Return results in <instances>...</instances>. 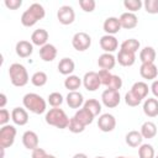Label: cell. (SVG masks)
<instances>
[{
  "mask_svg": "<svg viewBox=\"0 0 158 158\" xmlns=\"http://www.w3.org/2000/svg\"><path fill=\"white\" fill-rule=\"evenodd\" d=\"M121 88H122V79H121V77L112 74V77H111V79H110V81H109V84H107L106 89H111V90H120Z\"/></svg>",
  "mask_w": 158,
  "mask_h": 158,
  "instance_id": "40",
  "label": "cell"
},
{
  "mask_svg": "<svg viewBox=\"0 0 158 158\" xmlns=\"http://www.w3.org/2000/svg\"><path fill=\"white\" fill-rule=\"evenodd\" d=\"M125 102H126V105H128V106H131V107H136V106H138V105L142 102V100H141L139 98H137V96L130 90V91H127L126 95H125Z\"/></svg>",
  "mask_w": 158,
  "mask_h": 158,
  "instance_id": "38",
  "label": "cell"
},
{
  "mask_svg": "<svg viewBox=\"0 0 158 158\" xmlns=\"http://www.w3.org/2000/svg\"><path fill=\"white\" fill-rule=\"evenodd\" d=\"M151 91H152V94L154 95V98H156V99H158V79H156V80H153V81H152Z\"/></svg>",
  "mask_w": 158,
  "mask_h": 158,
  "instance_id": "46",
  "label": "cell"
},
{
  "mask_svg": "<svg viewBox=\"0 0 158 158\" xmlns=\"http://www.w3.org/2000/svg\"><path fill=\"white\" fill-rule=\"evenodd\" d=\"M38 142H40L38 141V135L35 131L28 130V131L23 132V135H22V144H23L25 148H27L30 151H33V149H36L38 147Z\"/></svg>",
  "mask_w": 158,
  "mask_h": 158,
  "instance_id": "17",
  "label": "cell"
},
{
  "mask_svg": "<svg viewBox=\"0 0 158 158\" xmlns=\"http://www.w3.org/2000/svg\"><path fill=\"white\" fill-rule=\"evenodd\" d=\"M83 107L86 109L88 111H90L94 116H99L100 112H101V102H99V100H96V99H88V100H85Z\"/></svg>",
  "mask_w": 158,
  "mask_h": 158,
  "instance_id": "31",
  "label": "cell"
},
{
  "mask_svg": "<svg viewBox=\"0 0 158 158\" xmlns=\"http://www.w3.org/2000/svg\"><path fill=\"white\" fill-rule=\"evenodd\" d=\"M63 101H64V98H63V95H62L60 93H58V91L51 93V94L48 95V98H47V102H48L52 107H59V106L63 104Z\"/></svg>",
  "mask_w": 158,
  "mask_h": 158,
  "instance_id": "35",
  "label": "cell"
},
{
  "mask_svg": "<svg viewBox=\"0 0 158 158\" xmlns=\"http://www.w3.org/2000/svg\"><path fill=\"white\" fill-rule=\"evenodd\" d=\"M99 43H100V47L104 51V53H112V52H115L118 48V41L112 35H104V36H101Z\"/></svg>",
  "mask_w": 158,
  "mask_h": 158,
  "instance_id": "11",
  "label": "cell"
},
{
  "mask_svg": "<svg viewBox=\"0 0 158 158\" xmlns=\"http://www.w3.org/2000/svg\"><path fill=\"white\" fill-rule=\"evenodd\" d=\"M98 127L102 132H111L116 127V118L112 114H101L98 118Z\"/></svg>",
  "mask_w": 158,
  "mask_h": 158,
  "instance_id": "9",
  "label": "cell"
},
{
  "mask_svg": "<svg viewBox=\"0 0 158 158\" xmlns=\"http://www.w3.org/2000/svg\"><path fill=\"white\" fill-rule=\"evenodd\" d=\"M139 132H141L143 138H147V139L153 138L157 135V125L152 121H146V122L142 123Z\"/></svg>",
  "mask_w": 158,
  "mask_h": 158,
  "instance_id": "28",
  "label": "cell"
},
{
  "mask_svg": "<svg viewBox=\"0 0 158 158\" xmlns=\"http://www.w3.org/2000/svg\"><path fill=\"white\" fill-rule=\"evenodd\" d=\"M156 158H158V154H157V156H156Z\"/></svg>",
  "mask_w": 158,
  "mask_h": 158,
  "instance_id": "52",
  "label": "cell"
},
{
  "mask_svg": "<svg viewBox=\"0 0 158 158\" xmlns=\"http://www.w3.org/2000/svg\"><path fill=\"white\" fill-rule=\"evenodd\" d=\"M143 112L148 117L158 116V99H156V98L146 99L143 102Z\"/></svg>",
  "mask_w": 158,
  "mask_h": 158,
  "instance_id": "24",
  "label": "cell"
},
{
  "mask_svg": "<svg viewBox=\"0 0 158 158\" xmlns=\"http://www.w3.org/2000/svg\"><path fill=\"white\" fill-rule=\"evenodd\" d=\"M23 107L36 115H41L47 111V101L36 93H27L22 98Z\"/></svg>",
  "mask_w": 158,
  "mask_h": 158,
  "instance_id": "2",
  "label": "cell"
},
{
  "mask_svg": "<svg viewBox=\"0 0 158 158\" xmlns=\"http://www.w3.org/2000/svg\"><path fill=\"white\" fill-rule=\"evenodd\" d=\"M46 158H57L56 156H53V154H47V157Z\"/></svg>",
  "mask_w": 158,
  "mask_h": 158,
  "instance_id": "49",
  "label": "cell"
},
{
  "mask_svg": "<svg viewBox=\"0 0 158 158\" xmlns=\"http://www.w3.org/2000/svg\"><path fill=\"white\" fill-rule=\"evenodd\" d=\"M74 117H75L79 122H81L84 126H88V125L93 123V121H94V117H95V116H94L90 111H88L86 109L81 107V109H79V110L75 112Z\"/></svg>",
  "mask_w": 158,
  "mask_h": 158,
  "instance_id": "29",
  "label": "cell"
},
{
  "mask_svg": "<svg viewBox=\"0 0 158 158\" xmlns=\"http://www.w3.org/2000/svg\"><path fill=\"white\" fill-rule=\"evenodd\" d=\"M73 158H88V156L85 153H75L73 156Z\"/></svg>",
  "mask_w": 158,
  "mask_h": 158,
  "instance_id": "48",
  "label": "cell"
},
{
  "mask_svg": "<svg viewBox=\"0 0 158 158\" xmlns=\"http://www.w3.org/2000/svg\"><path fill=\"white\" fill-rule=\"evenodd\" d=\"M115 64H116V57L112 53H102L98 58V65L100 67V69L111 70L114 69Z\"/></svg>",
  "mask_w": 158,
  "mask_h": 158,
  "instance_id": "21",
  "label": "cell"
},
{
  "mask_svg": "<svg viewBox=\"0 0 158 158\" xmlns=\"http://www.w3.org/2000/svg\"><path fill=\"white\" fill-rule=\"evenodd\" d=\"M9 77H10L11 84L17 88L25 86L30 80L27 69L25 68V65H22L20 63H12L9 67Z\"/></svg>",
  "mask_w": 158,
  "mask_h": 158,
  "instance_id": "4",
  "label": "cell"
},
{
  "mask_svg": "<svg viewBox=\"0 0 158 158\" xmlns=\"http://www.w3.org/2000/svg\"><path fill=\"white\" fill-rule=\"evenodd\" d=\"M149 89H151V88H148V84H147V83H144V81H136V83L132 85L131 91H132L137 98H139L141 100H143V99L147 98Z\"/></svg>",
  "mask_w": 158,
  "mask_h": 158,
  "instance_id": "27",
  "label": "cell"
},
{
  "mask_svg": "<svg viewBox=\"0 0 158 158\" xmlns=\"http://www.w3.org/2000/svg\"><path fill=\"white\" fill-rule=\"evenodd\" d=\"M65 101H67V105L70 107V109H80L85 100H84V96L80 91H69L68 95L65 96Z\"/></svg>",
  "mask_w": 158,
  "mask_h": 158,
  "instance_id": "15",
  "label": "cell"
},
{
  "mask_svg": "<svg viewBox=\"0 0 158 158\" xmlns=\"http://www.w3.org/2000/svg\"><path fill=\"white\" fill-rule=\"evenodd\" d=\"M44 16H46L44 7L38 2H33L27 7V10H25L22 12L20 20H21V23L25 27H32L40 20H42Z\"/></svg>",
  "mask_w": 158,
  "mask_h": 158,
  "instance_id": "1",
  "label": "cell"
},
{
  "mask_svg": "<svg viewBox=\"0 0 158 158\" xmlns=\"http://www.w3.org/2000/svg\"><path fill=\"white\" fill-rule=\"evenodd\" d=\"M47 152L43 149V148H40L37 147L36 149L32 151V154H31V158H46L47 157Z\"/></svg>",
  "mask_w": 158,
  "mask_h": 158,
  "instance_id": "45",
  "label": "cell"
},
{
  "mask_svg": "<svg viewBox=\"0 0 158 158\" xmlns=\"http://www.w3.org/2000/svg\"><path fill=\"white\" fill-rule=\"evenodd\" d=\"M68 130L72 132V133H81L84 130H85V126L79 122L74 116L69 120V125H68Z\"/></svg>",
  "mask_w": 158,
  "mask_h": 158,
  "instance_id": "36",
  "label": "cell"
},
{
  "mask_svg": "<svg viewBox=\"0 0 158 158\" xmlns=\"http://www.w3.org/2000/svg\"><path fill=\"white\" fill-rule=\"evenodd\" d=\"M44 120L49 126H53L59 130H64V128H68L70 118L67 116L64 110L59 107H52L46 112Z\"/></svg>",
  "mask_w": 158,
  "mask_h": 158,
  "instance_id": "3",
  "label": "cell"
},
{
  "mask_svg": "<svg viewBox=\"0 0 158 158\" xmlns=\"http://www.w3.org/2000/svg\"><path fill=\"white\" fill-rule=\"evenodd\" d=\"M16 127L12 125H5L0 128V147L1 148H9L14 144L16 138Z\"/></svg>",
  "mask_w": 158,
  "mask_h": 158,
  "instance_id": "5",
  "label": "cell"
},
{
  "mask_svg": "<svg viewBox=\"0 0 158 158\" xmlns=\"http://www.w3.org/2000/svg\"><path fill=\"white\" fill-rule=\"evenodd\" d=\"M40 57L43 62H53L57 57V48L52 43H47L40 48Z\"/></svg>",
  "mask_w": 158,
  "mask_h": 158,
  "instance_id": "22",
  "label": "cell"
},
{
  "mask_svg": "<svg viewBox=\"0 0 158 158\" xmlns=\"http://www.w3.org/2000/svg\"><path fill=\"white\" fill-rule=\"evenodd\" d=\"M138 157L139 158H156L153 146L149 143H142L138 147Z\"/></svg>",
  "mask_w": 158,
  "mask_h": 158,
  "instance_id": "34",
  "label": "cell"
},
{
  "mask_svg": "<svg viewBox=\"0 0 158 158\" xmlns=\"http://www.w3.org/2000/svg\"><path fill=\"white\" fill-rule=\"evenodd\" d=\"M81 84H83V79H80L78 75H74V74L68 75L64 79V86L69 91H77Z\"/></svg>",
  "mask_w": 158,
  "mask_h": 158,
  "instance_id": "30",
  "label": "cell"
},
{
  "mask_svg": "<svg viewBox=\"0 0 158 158\" xmlns=\"http://www.w3.org/2000/svg\"><path fill=\"white\" fill-rule=\"evenodd\" d=\"M121 101L120 91L118 90H111V89H105L101 94V102L109 109H114L118 106Z\"/></svg>",
  "mask_w": 158,
  "mask_h": 158,
  "instance_id": "7",
  "label": "cell"
},
{
  "mask_svg": "<svg viewBox=\"0 0 158 158\" xmlns=\"http://www.w3.org/2000/svg\"><path fill=\"white\" fill-rule=\"evenodd\" d=\"M102 28H104V31H105V35H112V36H115L117 32H120V30H121L122 27H121V23H120L118 17L110 16V17H107V19L104 21Z\"/></svg>",
  "mask_w": 158,
  "mask_h": 158,
  "instance_id": "12",
  "label": "cell"
},
{
  "mask_svg": "<svg viewBox=\"0 0 158 158\" xmlns=\"http://www.w3.org/2000/svg\"><path fill=\"white\" fill-rule=\"evenodd\" d=\"M143 7L148 14L156 15L158 14V0H146L143 2Z\"/></svg>",
  "mask_w": 158,
  "mask_h": 158,
  "instance_id": "39",
  "label": "cell"
},
{
  "mask_svg": "<svg viewBox=\"0 0 158 158\" xmlns=\"http://www.w3.org/2000/svg\"><path fill=\"white\" fill-rule=\"evenodd\" d=\"M116 158H131V157H116Z\"/></svg>",
  "mask_w": 158,
  "mask_h": 158,
  "instance_id": "51",
  "label": "cell"
},
{
  "mask_svg": "<svg viewBox=\"0 0 158 158\" xmlns=\"http://www.w3.org/2000/svg\"><path fill=\"white\" fill-rule=\"evenodd\" d=\"M95 158H105V157H102V156H98V157H95Z\"/></svg>",
  "mask_w": 158,
  "mask_h": 158,
  "instance_id": "50",
  "label": "cell"
},
{
  "mask_svg": "<svg viewBox=\"0 0 158 158\" xmlns=\"http://www.w3.org/2000/svg\"><path fill=\"white\" fill-rule=\"evenodd\" d=\"M47 81H48V77H47V74H46L44 72H42V70L35 72V73L32 74V77H31V83H32L35 86H37V88L44 86V85L47 84Z\"/></svg>",
  "mask_w": 158,
  "mask_h": 158,
  "instance_id": "33",
  "label": "cell"
},
{
  "mask_svg": "<svg viewBox=\"0 0 158 158\" xmlns=\"http://www.w3.org/2000/svg\"><path fill=\"white\" fill-rule=\"evenodd\" d=\"M10 117H11V114L7 109H1L0 110V125L1 126L9 125L7 122L10 121Z\"/></svg>",
  "mask_w": 158,
  "mask_h": 158,
  "instance_id": "43",
  "label": "cell"
},
{
  "mask_svg": "<svg viewBox=\"0 0 158 158\" xmlns=\"http://www.w3.org/2000/svg\"><path fill=\"white\" fill-rule=\"evenodd\" d=\"M4 4L10 10H17L22 5V0H5Z\"/></svg>",
  "mask_w": 158,
  "mask_h": 158,
  "instance_id": "44",
  "label": "cell"
},
{
  "mask_svg": "<svg viewBox=\"0 0 158 158\" xmlns=\"http://www.w3.org/2000/svg\"><path fill=\"white\" fill-rule=\"evenodd\" d=\"M156 49L151 46H146L139 52V60L141 63H154L156 60Z\"/></svg>",
  "mask_w": 158,
  "mask_h": 158,
  "instance_id": "26",
  "label": "cell"
},
{
  "mask_svg": "<svg viewBox=\"0 0 158 158\" xmlns=\"http://www.w3.org/2000/svg\"><path fill=\"white\" fill-rule=\"evenodd\" d=\"M83 85L88 91H95L100 88L101 81L98 72H86L83 77Z\"/></svg>",
  "mask_w": 158,
  "mask_h": 158,
  "instance_id": "10",
  "label": "cell"
},
{
  "mask_svg": "<svg viewBox=\"0 0 158 158\" xmlns=\"http://www.w3.org/2000/svg\"><path fill=\"white\" fill-rule=\"evenodd\" d=\"M15 52L20 58H28L33 53V44L30 41L21 40L15 46Z\"/></svg>",
  "mask_w": 158,
  "mask_h": 158,
  "instance_id": "13",
  "label": "cell"
},
{
  "mask_svg": "<svg viewBox=\"0 0 158 158\" xmlns=\"http://www.w3.org/2000/svg\"><path fill=\"white\" fill-rule=\"evenodd\" d=\"M125 141H126V144L132 147V148H136V147H139L143 142V137L141 135L139 131H136V130H132L130 132L126 133L125 136Z\"/></svg>",
  "mask_w": 158,
  "mask_h": 158,
  "instance_id": "25",
  "label": "cell"
},
{
  "mask_svg": "<svg viewBox=\"0 0 158 158\" xmlns=\"http://www.w3.org/2000/svg\"><path fill=\"white\" fill-rule=\"evenodd\" d=\"M48 38H49V35H48L47 30H44V28H37L31 35L32 44L33 46H38V47H43L44 44H47L48 43Z\"/></svg>",
  "mask_w": 158,
  "mask_h": 158,
  "instance_id": "18",
  "label": "cell"
},
{
  "mask_svg": "<svg viewBox=\"0 0 158 158\" xmlns=\"http://www.w3.org/2000/svg\"><path fill=\"white\" fill-rule=\"evenodd\" d=\"M123 6L126 10H128V12H136L138 11L142 6H143V2L141 0H125L123 1Z\"/></svg>",
  "mask_w": 158,
  "mask_h": 158,
  "instance_id": "37",
  "label": "cell"
},
{
  "mask_svg": "<svg viewBox=\"0 0 158 158\" xmlns=\"http://www.w3.org/2000/svg\"><path fill=\"white\" fill-rule=\"evenodd\" d=\"M72 46L78 52H84L91 46V37L86 32H77L72 38Z\"/></svg>",
  "mask_w": 158,
  "mask_h": 158,
  "instance_id": "6",
  "label": "cell"
},
{
  "mask_svg": "<svg viewBox=\"0 0 158 158\" xmlns=\"http://www.w3.org/2000/svg\"><path fill=\"white\" fill-rule=\"evenodd\" d=\"M120 23H121V27L122 28H126V30H131V28H135L138 23V17L136 14L133 12H123L120 17Z\"/></svg>",
  "mask_w": 158,
  "mask_h": 158,
  "instance_id": "19",
  "label": "cell"
},
{
  "mask_svg": "<svg viewBox=\"0 0 158 158\" xmlns=\"http://www.w3.org/2000/svg\"><path fill=\"white\" fill-rule=\"evenodd\" d=\"M57 19H58V21H59L62 25H64V26L72 25V23L74 22V20H75V12H74V10H73L72 6H69V5H63V6H60V7L58 9V11H57Z\"/></svg>",
  "mask_w": 158,
  "mask_h": 158,
  "instance_id": "8",
  "label": "cell"
},
{
  "mask_svg": "<svg viewBox=\"0 0 158 158\" xmlns=\"http://www.w3.org/2000/svg\"><path fill=\"white\" fill-rule=\"evenodd\" d=\"M57 68H58V72L62 75H67L68 77V75H72L73 74V72L75 69V63H74L73 59H70L68 57H64V58H62L59 60Z\"/></svg>",
  "mask_w": 158,
  "mask_h": 158,
  "instance_id": "23",
  "label": "cell"
},
{
  "mask_svg": "<svg viewBox=\"0 0 158 158\" xmlns=\"http://www.w3.org/2000/svg\"><path fill=\"white\" fill-rule=\"evenodd\" d=\"M98 74H99L101 85L107 86V84H109V81H110V79H111V77H112L111 72H110V70H105V69H100V70L98 72Z\"/></svg>",
  "mask_w": 158,
  "mask_h": 158,
  "instance_id": "42",
  "label": "cell"
},
{
  "mask_svg": "<svg viewBox=\"0 0 158 158\" xmlns=\"http://www.w3.org/2000/svg\"><path fill=\"white\" fill-rule=\"evenodd\" d=\"M11 120L17 126H25L28 122V112L23 107H14L11 111Z\"/></svg>",
  "mask_w": 158,
  "mask_h": 158,
  "instance_id": "16",
  "label": "cell"
},
{
  "mask_svg": "<svg viewBox=\"0 0 158 158\" xmlns=\"http://www.w3.org/2000/svg\"><path fill=\"white\" fill-rule=\"evenodd\" d=\"M141 47V43L136 38H128V40H125L121 46H120V49H123V51H128V52H132V53H136Z\"/></svg>",
  "mask_w": 158,
  "mask_h": 158,
  "instance_id": "32",
  "label": "cell"
},
{
  "mask_svg": "<svg viewBox=\"0 0 158 158\" xmlns=\"http://www.w3.org/2000/svg\"><path fill=\"white\" fill-rule=\"evenodd\" d=\"M6 102H7V98H6L5 93H1L0 94V109H5Z\"/></svg>",
  "mask_w": 158,
  "mask_h": 158,
  "instance_id": "47",
  "label": "cell"
},
{
  "mask_svg": "<svg viewBox=\"0 0 158 158\" xmlns=\"http://www.w3.org/2000/svg\"><path fill=\"white\" fill-rule=\"evenodd\" d=\"M79 6L85 12H93L95 10L96 2L95 0H79Z\"/></svg>",
  "mask_w": 158,
  "mask_h": 158,
  "instance_id": "41",
  "label": "cell"
},
{
  "mask_svg": "<svg viewBox=\"0 0 158 158\" xmlns=\"http://www.w3.org/2000/svg\"><path fill=\"white\" fill-rule=\"evenodd\" d=\"M139 74L143 79L153 81L158 75V68L154 63H142L139 67Z\"/></svg>",
  "mask_w": 158,
  "mask_h": 158,
  "instance_id": "14",
  "label": "cell"
},
{
  "mask_svg": "<svg viewBox=\"0 0 158 158\" xmlns=\"http://www.w3.org/2000/svg\"><path fill=\"white\" fill-rule=\"evenodd\" d=\"M116 62H118V64L122 67H131L136 62V53L120 49L116 57Z\"/></svg>",
  "mask_w": 158,
  "mask_h": 158,
  "instance_id": "20",
  "label": "cell"
}]
</instances>
